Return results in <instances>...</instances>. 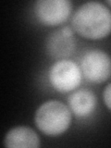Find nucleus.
Returning a JSON list of instances; mask_svg holds the SVG:
<instances>
[{
    "mask_svg": "<svg viewBox=\"0 0 111 148\" xmlns=\"http://www.w3.org/2000/svg\"><path fill=\"white\" fill-rule=\"evenodd\" d=\"M71 27L86 39H103L111 32V10L98 1L85 2L74 12Z\"/></svg>",
    "mask_w": 111,
    "mask_h": 148,
    "instance_id": "1",
    "label": "nucleus"
},
{
    "mask_svg": "<svg viewBox=\"0 0 111 148\" xmlns=\"http://www.w3.org/2000/svg\"><path fill=\"white\" fill-rule=\"evenodd\" d=\"M71 110L63 102L49 100L37 108L34 115V123L39 131L45 135L59 136L71 126Z\"/></svg>",
    "mask_w": 111,
    "mask_h": 148,
    "instance_id": "2",
    "label": "nucleus"
},
{
    "mask_svg": "<svg viewBox=\"0 0 111 148\" xmlns=\"http://www.w3.org/2000/svg\"><path fill=\"white\" fill-rule=\"evenodd\" d=\"M82 73L79 65L69 59H59L51 65L48 80L56 91L62 94L72 92L80 86Z\"/></svg>",
    "mask_w": 111,
    "mask_h": 148,
    "instance_id": "3",
    "label": "nucleus"
},
{
    "mask_svg": "<svg viewBox=\"0 0 111 148\" xmlns=\"http://www.w3.org/2000/svg\"><path fill=\"white\" fill-rule=\"evenodd\" d=\"M83 77L94 83H102L111 76V57L100 49L88 50L81 60Z\"/></svg>",
    "mask_w": 111,
    "mask_h": 148,
    "instance_id": "4",
    "label": "nucleus"
},
{
    "mask_svg": "<svg viewBox=\"0 0 111 148\" xmlns=\"http://www.w3.org/2000/svg\"><path fill=\"white\" fill-rule=\"evenodd\" d=\"M72 11L69 0H38L34 12L40 23L45 26H58L66 21Z\"/></svg>",
    "mask_w": 111,
    "mask_h": 148,
    "instance_id": "5",
    "label": "nucleus"
},
{
    "mask_svg": "<svg viewBox=\"0 0 111 148\" xmlns=\"http://www.w3.org/2000/svg\"><path fill=\"white\" fill-rule=\"evenodd\" d=\"M4 145L8 148H38L40 137L32 128L18 126L10 129L4 138Z\"/></svg>",
    "mask_w": 111,
    "mask_h": 148,
    "instance_id": "6",
    "label": "nucleus"
},
{
    "mask_svg": "<svg viewBox=\"0 0 111 148\" xmlns=\"http://www.w3.org/2000/svg\"><path fill=\"white\" fill-rule=\"evenodd\" d=\"M75 47L76 40L74 37L63 35L60 30L51 32L45 41L46 52L56 59H66L75 51Z\"/></svg>",
    "mask_w": 111,
    "mask_h": 148,
    "instance_id": "7",
    "label": "nucleus"
},
{
    "mask_svg": "<svg viewBox=\"0 0 111 148\" xmlns=\"http://www.w3.org/2000/svg\"><path fill=\"white\" fill-rule=\"evenodd\" d=\"M69 108L78 118H87L94 112L97 99L95 95L90 90L81 89L73 92L68 98Z\"/></svg>",
    "mask_w": 111,
    "mask_h": 148,
    "instance_id": "8",
    "label": "nucleus"
},
{
    "mask_svg": "<svg viewBox=\"0 0 111 148\" xmlns=\"http://www.w3.org/2000/svg\"><path fill=\"white\" fill-rule=\"evenodd\" d=\"M103 99L106 108L111 111V82L105 87L103 92Z\"/></svg>",
    "mask_w": 111,
    "mask_h": 148,
    "instance_id": "9",
    "label": "nucleus"
},
{
    "mask_svg": "<svg viewBox=\"0 0 111 148\" xmlns=\"http://www.w3.org/2000/svg\"><path fill=\"white\" fill-rule=\"evenodd\" d=\"M63 35L67 36V37H74V30L73 28L71 26H64L60 29Z\"/></svg>",
    "mask_w": 111,
    "mask_h": 148,
    "instance_id": "10",
    "label": "nucleus"
},
{
    "mask_svg": "<svg viewBox=\"0 0 111 148\" xmlns=\"http://www.w3.org/2000/svg\"><path fill=\"white\" fill-rule=\"evenodd\" d=\"M106 3L108 4V5H109V6L111 7V0H108V1H106Z\"/></svg>",
    "mask_w": 111,
    "mask_h": 148,
    "instance_id": "11",
    "label": "nucleus"
}]
</instances>
